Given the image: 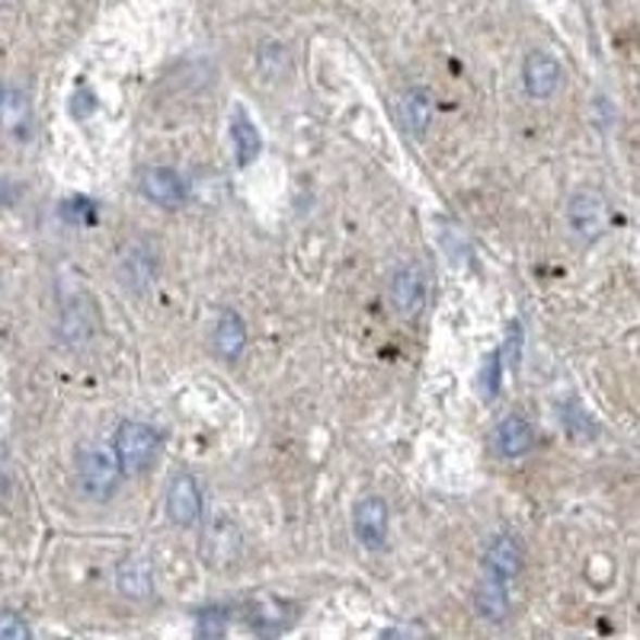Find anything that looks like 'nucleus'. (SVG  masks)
I'll use <instances>...</instances> for the list:
<instances>
[{"instance_id": "nucleus-1", "label": "nucleus", "mask_w": 640, "mask_h": 640, "mask_svg": "<svg viewBox=\"0 0 640 640\" xmlns=\"http://www.w3.org/2000/svg\"><path fill=\"white\" fill-rule=\"evenodd\" d=\"M118 477H125V474H122V465H118L116 449L100 446V442H90V446L80 449V455H77V480H80V490L90 500H97V503L110 500L116 493Z\"/></svg>"}, {"instance_id": "nucleus-2", "label": "nucleus", "mask_w": 640, "mask_h": 640, "mask_svg": "<svg viewBox=\"0 0 640 640\" xmlns=\"http://www.w3.org/2000/svg\"><path fill=\"white\" fill-rule=\"evenodd\" d=\"M113 449H116L118 465H122L125 477L145 474L161 452V432L148 423L125 419L116 429V446Z\"/></svg>"}, {"instance_id": "nucleus-3", "label": "nucleus", "mask_w": 640, "mask_h": 640, "mask_svg": "<svg viewBox=\"0 0 640 640\" xmlns=\"http://www.w3.org/2000/svg\"><path fill=\"white\" fill-rule=\"evenodd\" d=\"M240 548H243L240 528L225 513L205 525L202 541H199V554L209 567H231L234 561L240 557Z\"/></svg>"}, {"instance_id": "nucleus-4", "label": "nucleus", "mask_w": 640, "mask_h": 640, "mask_svg": "<svg viewBox=\"0 0 640 640\" xmlns=\"http://www.w3.org/2000/svg\"><path fill=\"white\" fill-rule=\"evenodd\" d=\"M352 531L362 548L381 551L388 544V503L381 497H362L352 510Z\"/></svg>"}, {"instance_id": "nucleus-5", "label": "nucleus", "mask_w": 640, "mask_h": 640, "mask_svg": "<svg viewBox=\"0 0 640 640\" xmlns=\"http://www.w3.org/2000/svg\"><path fill=\"white\" fill-rule=\"evenodd\" d=\"M567 222H570V228H574L577 237L595 240L599 234L605 231V225H608V205H605V199L599 192L580 189L567 202Z\"/></svg>"}, {"instance_id": "nucleus-6", "label": "nucleus", "mask_w": 640, "mask_h": 640, "mask_svg": "<svg viewBox=\"0 0 640 640\" xmlns=\"http://www.w3.org/2000/svg\"><path fill=\"white\" fill-rule=\"evenodd\" d=\"M116 276L118 283L128 291H145L151 289L154 276H158V253L148 247V243H128L122 253H118L116 263Z\"/></svg>"}, {"instance_id": "nucleus-7", "label": "nucleus", "mask_w": 640, "mask_h": 640, "mask_svg": "<svg viewBox=\"0 0 640 640\" xmlns=\"http://www.w3.org/2000/svg\"><path fill=\"white\" fill-rule=\"evenodd\" d=\"M167 516L179 528H192L202 519V487L192 474H176L167 487Z\"/></svg>"}, {"instance_id": "nucleus-8", "label": "nucleus", "mask_w": 640, "mask_h": 640, "mask_svg": "<svg viewBox=\"0 0 640 640\" xmlns=\"http://www.w3.org/2000/svg\"><path fill=\"white\" fill-rule=\"evenodd\" d=\"M561 77H564V71H561L554 55H548V52H528L525 55L523 84L525 93L531 100H551L561 90Z\"/></svg>"}, {"instance_id": "nucleus-9", "label": "nucleus", "mask_w": 640, "mask_h": 640, "mask_svg": "<svg viewBox=\"0 0 640 640\" xmlns=\"http://www.w3.org/2000/svg\"><path fill=\"white\" fill-rule=\"evenodd\" d=\"M391 304L398 308L401 317H416L426 304V276L419 266H401L391 276Z\"/></svg>"}, {"instance_id": "nucleus-10", "label": "nucleus", "mask_w": 640, "mask_h": 640, "mask_svg": "<svg viewBox=\"0 0 640 640\" xmlns=\"http://www.w3.org/2000/svg\"><path fill=\"white\" fill-rule=\"evenodd\" d=\"M141 192L148 202L154 205H164V209H176L186 202V183L183 176L171 171V167H148L141 171V179H138Z\"/></svg>"}, {"instance_id": "nucleus-11", "label": "nucleus", "mask_w": 640, "mask_h": 640, "mask_svg": "<svg viewBox=\"0 0 640 640\" xmlns=\"http://www.w3.org/2000/svg\"><path fill=\"white\" fill-rule=\"evenodd\" d=\"M523 567V548L513 535H500L490 541L487 554H484V570L487 577H497V580H513Z\"/></svg>"}, {"instance_id": "nucleus-12", "label": "nucleus", "mask_w": 640, "mask_h": 640, "mask_svg": "<svg viewBox=\"0 0 640 640\" xmlns=\"http://www.w3.org/2000/svg\"><path fill=\"white\" fill-rule=\"evenodd\" d=\"M493 446L503 459L516 462V459H525L535 446V429L525 416H506L497 432H493Z\"/></svg>"}, {"instance_id": "nucleus-13", "label": "nucleus", "mask_w": 640, "mask_h": 640, "mask_svg": "<svg viewBox=\"0 0 640 640\" xmlns=\"http://www.w3.org/2000/svg\"><path fill=\"white\" fill-rule=\"evenodd\" d=\"M0 128L13 138H29L33 131V110L23 90L16 87H3L0 90Z\"/></svg>"}, {"instance_id": "nucleus-14", "label": "nucleus", "mask_w": 640, "mask_h": 640, "mask_svg": "<svg viewBox=\"0 0 640 640\" xmlns=\"http://www.w3.org/2000/svg\"><path fill=\"white\" fill-rule=\"evenodd\" d=\"M118 592L131 602H145L154 595V570L145 557H128L116 570Z\"/></svg>"}, {"instance_id": "nucleus-15", "label": "nucleus", "mask_w": 640, "mask_h": 640, "mask_svg": "<svg viewBox=\"0 0 640 640\" xmlns=\"http://www.w3.org/2000/svg\"><path fill=\"white\" fill-rule=\"evenodd\" d=\"M510 582L497 580V577H484L474 589V612L484 622H506L510 615Z\"/></svg>"}, {"instance_id": "nucleus-16", "label": "nucleus", "mask_w": 640, "mask_h": 640, "mask_svg": "<svg viewBox=\"0 0 640 640\" xmlns=\"http://www.w3.org/2000/svg\"><path fill=\"white\" fill-rule=\"evenodd\" d=\"M432 113H436V103H432V93L426 87H410L407 93L401 97V122H404L410 135H416V138L426 135Z\"/></svg>"}, {"instance_id": "nucleus-17", "label": "nucleus", "mask_w": 640, "mask_h": 640, "mask_svg": "<svg viewBox=\"0 0 640 640\" xmlns=\"http://www.w3.org/2000/svg\"><path fill=\"white\" fill-rule=\"evenodd\" d=\"M215 352L225 359V362H237L240 359V352L247 347V327H243V321H240V314H234V311H222V317H218V327H215Z\"/></svg>"}, {"instance_id": "nucleus-18", "label": "nucleus", "mask_w": 640, "mask_h": 640, "mask_svg": "<svg viewBox=\"0 0 640 640\" xmlns=\"http://www.w3.org/2000/svg\"><path fill=\"white\" fill-rule=\"evenodd\" d=\"M231 135H234V148H237V164H253L256 154L263 151V138L256 131V125L250 122L247 113H237L231 122Z\"/></svg>"}, {"instance_id": "nucleus-19", "label": "nucleus", "mask_w": 640, "mask_h": 640, "mask_svg": "<svg viewBox=\"0 0 640 640\" xmlns=\"http://www.w3.org/2000/svg\"><path fill=\"white\" fill-rule=\"evenodd\" d=\"M93 334V324H90V311L80 308V304H67L64 308V317H61V337L74 347L87 343Z\"/></svg>"}, {"instance_id": "nucleus-20", "label": "nucleus", "mask_w": 640, "mask_h": 640, "mask_svg": "<svg viewBox=\"0 0 640 640\" xmlns=\"http://www.w3.org/2000/svg\"><path fill=\"white\" fill-rule=\"evenodd\" d=\"M33 635V628L16 612H0V640H23Z\"/></svg>"}, {"instance_id": "nucleus-21", "label": "nucleus", "mask_w": 640, "mask_h": 640, "mask_svg": "<svg viewBox=\"0 0 640 640\" xmlns=\"http://www.w3.org/2000/svg\"><path fill=\"white\" fill-rule=\"evenodd\" d=\"M0 3H10V0H0Z\"/></svg>"}]
</instances>
